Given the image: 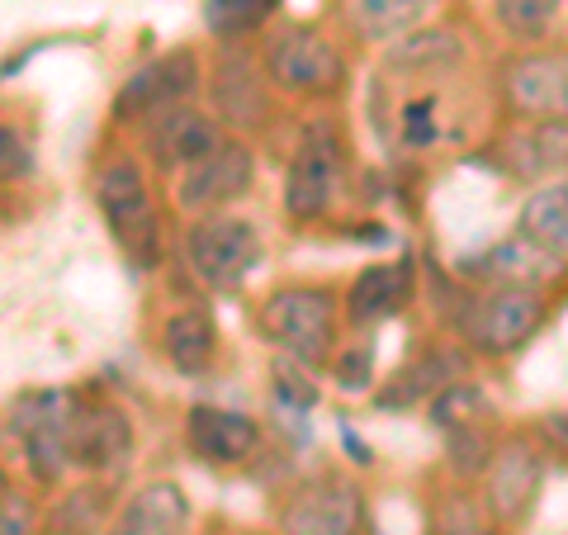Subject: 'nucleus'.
I'll return each instance as SVG.
<instances>
[{
    "instance_id": "nucleus-1",
    "label": "nucleus",
    "mask_w": 568,
    "mask_h": 535,
    "mask_svg": "<svg viewBox=\"0 0 568 535\" xmlns=\"http://www.w3.org/2000/svg\"><path fill=\"white\" fill-rule=\"evenodd\" d=\"M95 204L110 223L114 242L123 246L138 271H156L166 252V238H162V219H156V204H152V190H148V175H142L138 162L119 157L95 175Z\"/></svg>"
},
{
    "instance_id": "nucleus-2",
    "label": "nucleus",
    "mask_w": 568,
    "mask_h": 535,
    "mask_svg": "<svg viewBox=\"0 0 568 535\" xmlns=\"http://www.w3.org/2000/svg\"><path fill=\"white\" fill-rule=\"evenodd\" d=\"M261 336L298 365H323L336 342V303L317 284H284L261 303Z\"/></svg>"
},
{
    "instance_id": "nucleus-3",
    "label": "nucleus",
    "mask_w": 568,
    "mask_h": 535,
    "mask_svg": "<svg viewBox=\"0 0 568 535\" xmlns=\"http://www.w3.org/2000/svg\"><path fill=\"white\" fill-rule=\"evenodd\" d=\"M261 67L271 77L275 91L298 95V100H323L336 95L346 85V58L332 39H323L317 29L290 24L280 29L261 52Z\"/></svg>"
},
{
    "instance_id": "nucleus-4",
    "label": "nucleus",
    "mask_w": 568,
    "mask_h": 535,
    "mask_svg": "<svg viewBox=\"0 0 568 535\" xmlns=\"http://www.w3.org/2000/svg\"><path fill=\"white\" fill-rule=\"evenodd\" d=\"M545 323V299L536 284H493L459 313V336L478 355H511L521 351Z\"/></svg>"
},
{
    "instance_id": "nucleus-5",
    "label": "nucleus",
    "mask_w": 568,
    "mask_h": 535,
    "mask_svg": "<svg viewBox=\"0 0 568 535\" xmlns=\"http://www.w3.org/2000/svg\"><path fill=\"white\" fill-rule=\"evenodd\" d=\"M185 261L209 290H237L261 261V233L237 213H200L185 233Z\"/></svg>"
},
{
    "instance_id": "nucleus-6",
    "label": "nucleus",
    "mask_w": 568,
    "mask_h": 535,
    "mask_svg": "<svg viewBox=\"0 0 568 535\" xmlns=\"http://www.w3.org/2000/svg\"><path fill=\"white\" fill-rule=\"evenodd\" d=\"M200 91V58L190 48H175L152 58L148 67H138L114 95V119L119 123H152L156 114L190 104V95Z\"/></svg>"
},
{
    "instance_id": "nucleus-7",
    "label": "nucleus",
    "mask_w": 568,
    "mask_h": 535,
    "mask_svg": "<svg viewBox=\"0 0 568 535\" xmlns=\"http://www.w3.org/2000/svg\"><path fill=\"white\" fill-rule=\"evenodd\" d=\"M342 185H346V157H342V142L323 138V133H308L298 142L290 175H284V213L298 223H313L332 213V204L342 200Z\"/></svg>"
},
{
    "instance_id": "nucleus-8",
    "label": "nucleus",
    "mask_w": 568,
    "mask_h": 535,
    "mask_svg": "<svg viewBox=\"0 0 568 535\" xmlns=\"http://www.w3.org/2000/svg\"><path fill=\"white\" fill-rule=\"evenodd\" d=\"M280 535H365V503L351 478H313L280 512Z\"/></svg>"
},
{
    "instance_id": "nucleus-9",
    "label": "nucleus",
    "mask_w": 568,
    "mask_h": 535,
    "mask_svg": "<svg viewBox=\"0 0 568 535\" xmlns=\"http://www.w3.org/2000/svg\"><path fill=\"white\" fill-rule=\"evenodd\" d=\"M503 95L530 123H568V52H526L503 71Z\"/></svg>"
},
{
    "instance_id": "nucleus-10",
    "label": "nucleus",
    "mask_w": 568,
    "mask_h": 535,
    "mask_svg": "<svg viewBox=\"0 0 568 535\" xmlns=\"http://www.w3.org/2000/svg\"><path fill=\"white\" fill-rule=\"evenodd\" d=\"M256 181V157L246 142H233L227 138L219 152L204 157L200 166L181 171V185H175V200H181V209L190 213H219L223 204L242 200L246 190H252Z\"/></svg>"
},
{
    "instance_id": "nucleus-11",
    "label": "nucleus",
    "mask_w": 568,
    "mask_h": 535,
    "mask_svg": "<svg viewBox=\"0 0 568 535\" xmlns=\"http://www.w3.org/2000/svg\"><path fill=\"white\" fill-rule=\"evenodd\" d=\"M545 484V460L530 441H507L497 445L488 460V478H484V503L493 512V522H521L536 507Z\"/></svg>"
},
{
    "instance_id": "nucleus-12",
    "label": "nucleus",
    "mask_w": 568,
    "mask_h": 535,
    "mask_svg": "<svg viewBox=\"0 0 568 535\" xmlns=\"http://www.w3.org/2000/svg\"><path fill=\"white\" fill-rule=\"evenodd\" d=\"M223 123L204 114V110H194V104H175V110L166 114H156L148 123V152H152V162L162 166V171H190V166H200L204 157H213L223 148Z\"/></svg>"
},
{
    "instance_id": "nucleus-13",
    "label": "nucleus",
    "mask_w": 568,
    "mask_h": 535,
    "mask_svg": "<svg viewBox=\"0 0 568 535\" xmlns=\"http://www.w3.org/2000/svg\"><path fill=\"white\" fill-rule=\"evenodd\" d=\"M185 441L209 465H242L261 451V422L233 407H194L185 417Z\"/></svg>"
},
{
    "instance_id": "nucleus-14",
    "label": "nucleus",
    "mask_w": 568,
    "mask_h": 535,
    "mask_svg": "<svg viewBox=\"0 0 568 535\" xmlns=\"http://www.w3.org/2000/svg\"><path fill=\"white\" fill-rule=\"evenodd\" d=\"M265 85H271L265 67H256L242 48H227L223 58L213 62V104H219V114L227 123H237V129L261 123L271 114V91H265Z\"/></svg>"
},
{
    "instance_id": "nucleus-15",
    "label": "nucleus",
    "mask_w": 568,
    "mask_h": 535,
    "mask_svg": "<svg viewBox=\"0 0 568 535\" xmlns=\"http://www.w3.org/2000/svg\"><path fill=\"white\" fill-rule=\"evenodd\" d=\"M407 299H413V261L407 256L375 261V265H365V271L351 280L346 317L355 327H375V323H384V317H394Z\"/></svg>"
},
{
    "instance_id": "nucleus-16",
    "label": "nucleus",
    "mask_w": 568,
    "mask_h": 535,
    "mask_svg": "<svg viewBox=\"0 0 568 535\" xmlns=\"http://www.w3.org/2000/svg\"><path fill=\"white\" fill-rule=\"evenodd\" d=\"M133 455V426L119 407H81L71 426V460L91 474H114Z\"/></svg>"
},
{
    "instance_id": "nucleus-17",
    "label": "nucleus",
    "mask_w": 568,
    "mask_h": 535,
    "mask_svg": "<svg viewBox=\"0 0 568 535\" xmlns=\"http://www.w3.org/2000/svg\"><path fill=\"white\" fill-rule=\"evenodd\" d=\"M517 233L555 261H568V185L564 181H545L540 190L526 194L517 213Z\"/></svg>"
},
{
    "instance_id": "nucleus-18",
    "label": "nucleus",
    "mask_w": 568,
    "mask_h": 535,
    "mask_svg": "<svg viewBox=\"0 0 568 535\" xmlns=\"http://www.w3.org/2000/svg\"><path fill=\"white\" fill-rule=\"evenodd\" d=\"M440 0H342L346 24L369 43H398L407 39Z\"/></svg>"
},
{
    "instance_id": "nucleus-19",
    "label": "nucleus",
    "mask_w": 568,
    "mask_h": 535,
    "mask_svg": "<svg viewBox=\"0 0 568 535\" xmlns=\"http://www.w3.org/2000/svg\"><path fill=\"white\" fill-rule=\"evenodd\" d=\"M190 522V503L175 484H148L119 512L110 535H181Z\"/></svg>"
},
{
    "instance_id": "nucleus-20",
    "label": "nucleus",
    "mask_w": 568,
    "mask_h": 535,
    "mask_svg": "<svg viewBox=\"0 0 568 535\" xmlns=\"http://www.w3.org/2000/svg\"><path fill=\"white\" fill-rule=\"evenodd\" d=\"M219 351V327L204 309H181L162 323V355L181 374H204Z\"/></svg>"
},
{
    "instance_id": "nucleus-21",
    "label": "nucleus",
    "mask_w": 568,
    "mask_h": 535,
    "mask_svg": "<svg viewBox=\"0 0 568 535\" xmlns=\"http://www.w3.org/2000/svg\"><path fill=\"white\" fill-rule=\"evenodd\" d=\"M469 271L484 275V280H493V284H540L549 271H555V256L540 252L536 242H526V238L517 233V238L488 246V252L478 256Z\"/></svg>"
},
{
    "instance_id": "nucleus-22",
    "label": "nucleus",
    "mask_w": 568,
    "mask_h": 535,
    "mask_svg": "<svg viewBox=\"0 0 568 535\" xmlns=\"http://www.w3.org/2000/svg\"><path fill=\"white\" fill-rule=\"evenodd\" d=\"M450 374H455V365L446 351H422L379 388V407H413L422 398H436L446 384H455Z\"/></svg>"
},
{
    "instance_id": "nucleus-23",
    "label": "nucleus",
    "mask_w": 568,
    "mask_h": 535,
    "mask_svg": "<svg viewBox=\"0 0 568 535\" xmlns=\"http://www.w3.org/2000/svg\"><path fill=\"white\" fill-rule=\"evenodd\" d=\"M507 162L517 175H545L568 166V123H536L507 142Z\"/></svg>"
},
{
    "instance_id": "nucleus-24",
    "label": "nucleus",
    "mask_w": 568,
    "mask_h": 535,
    "mask_svg": "<svg viewBox=\"0 0 568 535\" xmlns=\"http://www.w3.org/2000/svg\"><path fill=\"white\" fill-rule=\"evenodd\" d=\"M459 58H465V43H459L450 29H436V33H407V39H398L394 52H388V67L440 71V67H455Z\"/></svg>"
},
{
    "instance_id": "nucleus-25",
    "label": "nucleus",
    "mask_w": 568,
    "mask_h": 535,
    "mask_svg": "<svg viewBox=\"0 0 568 535\" xmlns=\"http://www.w3.org/2000/svg\"><path fill=\"white\" fill-rule=\"evenodd\" d=\"M478 417H488V398H484V388L478 384L455 380L432 398V426H440L446 436L465 432V426H478Z\"/></svg>"
},
{
    "instance_id": "nucleus-26",
    "label": "nucleus",
    "mask_w": 568,
    "mask_h": 535,
    "mask_svg": "<svg viewBox=\"0 0 568 535\" xmlns=\"http://www.w3.org/2000/svg\"><path fill=\"white\" fill-rule=\"evenodd\" d=\"M275 0H209L204 6V24L219 39H242V33H256L271 20Z\"/></svg>"
},
{
    "instance_id": "nucleus-27",
    "label": "nucleus",
    "mask_w": 568,
    "mask_h": 535,
    "mask_svg": "<svg viewBox=\"0 0 568 535\" xmlns=\"http://www.w3.org/2000/svg\"><path fill=\"white\" fill-rule=\"evenodd\" d=\"M104 526V488H71L52 512V535H95Z\"/></svg>"
},
{
    "instance_id": "nucleus-28",
    "label": "nucleus",
    "mask_w": 568,
    "mask_h": 535,
    "mask_svg": "<svg viewBox=\"0 0 568 535\" xmlns=\"http://www.w3.org/2000/svg\"><path fill=\"white\" fill-rule=\"evenodd\" d=\"M497 24H503L511 39H540V33L555 24L559 0H493Z\"/></svg>"
},
{
    "instance_id": "nucleus-29",
    "label": "nucleus",
    "mask_w": 568,
    "mask_h": 535,
    "mask_svg": "<svg viewBox=\"0 0 568 535\" xmlns=\"http://www.w3.org/2000/svg\"><path fill=\"white\" fill-rule=\"evenodd\" d=\"M0 535H39V507L14 484H6V493H0Z\"/></svg>"
},
{
    "instance_id": "nucleus-30",
    "label": "nucleus",
    "mask_w": 568,
    "mask_h": 535,
    "mask_svg": "<svg viewBox=\"0 0 568 535\" xmlns=\"http://www.w3.org/2000/svg\"><path fill=\"white\" fill-rule=\"evenodd\" d=\"M369 370H375V342H355L342 361H336V384H342L346 394H361V388H369Z\"/></svg>"
},
{
    "instance_id": "nucleus-31",
    "label": "nucleus",
    "mask_w": 568,
    "mask_h": 535,
    "mask_svg": "<svg viewBox=\"0 0 568 535\" xmlns=\"http://www.w3.org/2000/svg\"><path fill=\"white\" fill-rule=\"evenodd\" d=\"M294 365H298L294 355H284V361L275 365V394H280L284 407H313L317 403V384H308Z\"/></svg>"
},
{
    "instance_id": "nucleus-32",
    "label": "nucleus",
    "mask_w": 568,
    "mask_h": 535,
    "mask_svg": "<svg viewBox=\"0 0 568 535\" xmlns=\"http://www.w3.org/2000/svg\"><path fill=\"white\" fill-rule=\"evenodd\" d=\"M0 148H6V181H20V175L29 171V148H24V138L10 129H0Z\"/></svg>"
},
{
    "instance_id": "nucleus-33",
    "label": "nucleus",
    "mask_w": 568,
    "mask_h": 535,
    "mask_svg": "<svg viewBox=\"0 0 568 535\" xmlns=\"http://www.w3.org/2000/svg\"><path fill=\"white\" fill-rule=\"evenodd\" d=\"M440 535H493L484 522H474V516H455V522L440 526Z\"/></svg>"
}]
</instances>
